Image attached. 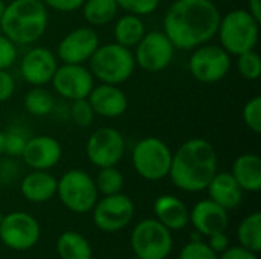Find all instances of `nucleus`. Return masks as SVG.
<instances>
[{
	"label": "nucleus",
	"mask_w": 261,
	"mask_h": 259,
	"mask_svg": "<svg viewBox=\"0 0 261 259\" xmlns=\"http://www.w3.org/2000/svg\"><path fill=\"white\" fill-rule=\"evenodd\" d=\"M136 69L133 52L118 43L99 44L89 60V70L102 84L119 85L132 78Z\"/></svg>",
	"instance_id": "20e7f679"
},
{
	"label": "nucleus",
	"mask_w": 261,
	"mask_h": 259,
	"mask_svg": "<svg viewBox=\"0 0 261 259\" xmlns=\"http://www.w3.org/2000/svg\"><path fill=\"white\" fill-rule=\"evenodd\" d=\"M153 211L156 220L170 231H182L190 223V211L185 203L170 194L159 195L154 200Z\"/></svg>",
	"instance_id": "412c9836"
},
{
	"label": "nucleus",
	"mask_w": 261,
	"mask_h": 259,
	"mask_svg": "<svg viewBox=\"0 0 261 259\" xmlns=\"http://www.w3.org/2000/svg\"><path fill=\"white\" fill-rule=\"evenodd\" d=\"M81 9L90 26H106L118 17L119 6L116 0H84Z\"/></svg>",
	"instance_id": "a878e982"
},
{
	"label": "nucleus",
	"mask_w": 261,
	"mask_h": 259,
	"mask_svg": "<svg viewBox=\"0 0 261 259\" xmlns=\"http://www.w3.org/2000/svg\"><path fill=\"white\" fill-rule=\"evenodd\" d=\"M23 105L29 114L37 116V118H43V116H47L54 111L55 99H54V95L47 89H44L43 85H38V87L31 89L24 95Z\"/></svg>",
	"instance_id": "bb28decb"
},
{
	"label": "nucleus",
	"mask_w": 261,
	"mask_h": 259,
	"mask_svg": "<svg viewBox=\"0 0 261 259\" xmlns=\"http://www.w3.org/2000/svg\"><path fill=\"white\" fill-rule=\"evenodd\" d=\"M99 46V35L92 26H80L66 34L58 46L57 56L66 64H84Z\"/></svg>",
	"instance_id": "2eb2a0df"
},
{
	"label": "nucleus",
	"mask_w": 261,
	"mask_h": 259,
	"mask_svg": "<svg viewBox=\"0 0 261 259\" xmlns=\"http://www.w3.org/2000/svg\"><path fill=\"white\" fill-rule=\"evenodd\" d=\"M176 53V47L164 31L145 32L141 41L135 46V63L145 72H161L167 69Z\"/></svg>",
	"instance_id": "9b49d317"
},
{
	"label": "nucleus",
	"mask_w": 261,
	"mask_h": 259,
	"mask_svg": "<svg viewBox=\"0 0 261 259\" xmlns=\"http://www.w3.org/2000/svg\"><path fill=\"white\" fill-rule=\"evenodd\" d=\"M47 8L41 0H12L0 17V29L15 44L38 41L47 27Z\"/></svg>",
	"instance_id": "7ed1b4c3"
},
{
	"label": "nucleus",
	"mask_w": 261,
	"mask_h": 259,
	"mask_svg": "<svg viewBox=\"0 0 261 259\" xmlns=\"http://www.w3.org/2000/svg\"><path fill=\"white\" fill-rule=\"evenodd\" d=\"M173 151L159 137L141 139L132 151V165L139 177L148 182H159L168 177Z\"/></svg>",
	"instance_id": "423d86ee"
},
{
	"label": "nucleus",
	"mask_w": 261,
	"mask_h": 259,
	"mask_svg": "<svg viewBox=\"0 0 261 259\" xmlns=\"http://www.w3.org/2000/svg\"><path fill=\"white\" fill-rule=\"evenodd\" d=\"M248 11L254 18L261 21V0H248Z\"/></svg>",
	"instance_id": "a19ab883"
},
{
	"label": "nucleus",
	"mask_w": 261,
	"mask_h": 259,
	"mask_svg": "<svg viewBox=\"0 0 261 259\" xmlns=\"http://www.w3.org/2000/svg\"><path fill=\"white\" fill-rule=\"evenodd\" d=\"M17 60V44L0 34V70H8Z\"/></svg>",
	"instance_id": "c9c22d12"
},
{
	"label": "nucleus",
	"mask_w": 261,
	"mask_h": 259,
	"mask_svg": "<svg viewBox=\"0 0 261 259\" xmlns=\"http://www.w3.org/2000/svg\"><path fill=\"white\" fill-rule=\"evenodd\" d=\"M118 6L128 14H135L139 17H145L153 14L158 8L161 0H116Z\"/></svg>",
	"instance_id": "f704fd0d"
},
{
	"label": "nucleus",
	"mask_w": 261,
	"mask_h": 259,
	"mask_svg": "<svg viewBox=\"0 0 261 259\" xmlns=\"http://www.w3.org/2000/svg\"><path fill=\"white\" fill-rule=\"evenodd\" d=\"M179 259H219V255L213 252L206 243L197 240V241H190L182 247Z\"/></svg>",
	"instance_id": "473e14b6"
},
{
	"label": "nucleus",
	"mask_w": 261,
	"mask_h": 259,
	"mask_svg": "<svg viewBox=\"0 0 261 259\" xmlns=\"http://www.w3.org/2000/svg\"><path fill=\"white\" fill-rule=\"evenodd\" d=\"M41 235L38 221L28 212H9L0 223V241L11 250L24 252L32 249Z\"/></svg>",
	"instance_id": "9d476101"
},
{
	"label": "nucleus",
	"mask_w": 261,
	"mask_h": 259,
	"mask_svg": "<svg viewBox=\"0 0 261 259\" xmlns=\"http://www.w3.org/2000/svg\"><path fill=\"white\" fill-rule=\"evenodd\" d=\"M220 46L229 55L254 50L260 38V21L248 9H232L220 17L217 34Z\"/></svg>",
	"instance_id": "39448f33"
},
{
	"label": "nucleus",
	"mask_w": 261,
	"mask_h": 259,
	"mask_svg": "<svg viewBox=\"0 0 261 259\" xmlns=\"http://www.w3.org/2000/svg\"><path fill=\"white\" fill-rule=\"evenodd\" d=\"M219 168L214 145L200 137L188 139L173 153L168 177L185 192L205 191Z\"/></svg>",
	"instance_id": "f03ea898"
},
{
	"label": "nucleus",
	"mask_w": 261,
	"mask_h": 259,
	"mask_svg": "<svg viewBox=\"0 0 261 259\" xmlns=\"http://www.w3.org/2000/svg\"><path fill=\"white\" fill-rule=\"evenodd\" d=\"M206 2H211V3H217V2H220V0H206Z\"/></svg>",
	"instance_id": "a18cd8bd"
},
{
	"label": "nucleus",
	"mask_w": 261,
	"mask_h": 259,
	"mask_svg": "<svg viewBox=\"0 0 261 259\" xmlns=\"http://www.w3.org/2000/svg\"><path fill=\"white\" fill-rule=\"evenodd\" d=\"M240 246L258 253L261 250V214L254 212L242 220L237 229Z\"/></svg>",
	"instance_id": "cd10ccee"
},
{
	"label": "nucleus",
	"mask_w": 261,
	"mask_h": 259,
	"mask_svg": "<svg viewBox=\"0 0 261 259\" xmlns=\"http://www.w3.org/2000/svg\"><path fill=\"white\" fill-rule=\"evenodd\" d=\"M220 11L206 0H174L164 15V32L177 50H193L216 37Z\"/></svg>",
	"instance_id": "f257e3e1"
},
{
	"label": "nucleus",
	"mask_w": 261,
	"mask_h": 259,
	"mask_svg": "<svg viewBox=\"0 0 261 259\" xmlns=\"http://www.w3.org/2000/svg\"><path fill=\"white\" fill-rule=\"evenodd\" d=\"M113 35L115 43L125 46L128 49L135 47L145 35V24L142 21V17L128 12L118 17L113 26Z\"/></svg>",
	"instance_id": "b1692460"
},
{
	"label": "nucleus",
	"mask_w": 261,
	"mask_h": 259,
	"mask_svg": "<svg viewBox=\"0 0 261 259\" xmlns=\"http://www.w3.org/2000/svg\"><path fill=\"white\" fill-rule=\"evenodd\" d=\"M132 250L139 259H167L173 249L171 231L156 218L139 221L130 237Z\"/></svg>",
	"instance_id": "6e6552de"
},
{
	"label": "nucleus",
	"mask_w": 261,
	"mask_h": 259,
	"mask_svg": "<svg viewBox=\"0 0 261 259\" xmlns=\"http://www.w3.org/2000/svg\"><path fill=\"white\" fill-rule=\"evenodd\" d=\"M57 67L58 61L55 53L50 49L40 46L24 53L20 63V73L28 84L38 87L50 82Z\"/></svg>",
	"instance_id": "dca6fc26"
},
{
	"label": "nucleus",
	"mask_w": 261,
	"mask_h": 259,
	"mask_svg": "<svg viewBox=\"0 0 261 259\" xmlns=\"http://www.w3.org/2000/svg\"><path fill=\"white\" fill-rule=\"evenodd\" d=\"M57 252L61 259H92L90 243L78 232H63L57 240Z\"/></svg>",
	"instance_id": "393cba45"
},
{
	"label": "nucleus",
	"mask_w": 261,
	"mask_h": 259,
	"mask_svg": "<svg viewBox=\"0 0 261 259\" xmlns=\"http://www.w3.org/2000/svg\"><path fill=\"white\" fill-rule=\"evenodd\" d=\"M92 212L93 223L99 231L115 234L130 224L135 215V205L128 195L118 192L113 195H102V198L95 203Z\"/></svg>",
	"instance_id": "ddd939ff"
},
{
	"label": "nucleus",
	"mask_w": 261,
	"mask_h": 259,
	"mask_svg": "<svg viewBox=\"0 0 261 259\" xmlns=\"http://www.w3.org/2000/svg\"><path fill=\"white\" fill-rule=\"evenodd\" d=\"M70 118H72L73 124L78 125V127H81V128L90 127V124L95 119V111H93V108H92V105H90V102H89L87 98L72 101V105H70Z\"/></svg>",
	"instance_id": "7c9ffc66"
},
{
	"label": "nucleus",
	"mask_w": 261,
	"mask_h": 259,
	"mask_svg": "<svg viewBox=\"0 0 261 259\" xmlns=\"http://www.w3.org/2000/svg\"><path fill=\"white\" fill-rule=\"evenodd\" d=\"M5 6H6V3H5L3 0H0V17H2V14H3V11H5Z\"/></svg>",
	"instance_id": "37998d69"
},
{
	"label": "nucleus",
	"mask_w": 261,
	"mask_h": 259,
	"mask_svg": "<svg viewBox=\"0 0 261 259\" xmlns=\"http://www.w3.org/2000/svg\"><path fill=\"white\" fill-rule=\"evenodd\" d=\"M208 238V246L211 247L213 252H216L217 255H220L222 252H225L228 247H229V238L225 232H219V234H214V235H210L206 237Z\"/></svg>",
	"instance_id": "ea45409f"
},
{
	"label": "nucleus",
	"mask_w": 261,
	"mask_h": 259,
	"mask_svg": "<svg viewBox=\"0 0 261 259\" xmlns=\"http://www.w3.org/2000/svg\"><path fill=\"white\" fill-rule=\"evenodd\" d=\"M15 90V81L8 70H0V102L8 101Z\"/></svg>",
	"instance_id": "4c0bfd02"
},
{
	"label": "nucleus",
	"mask_w": 261,
	"mask_h": 259,
	"mask_svg": "<svg viewBox=\"0 0 261 259\" xmlns=\"http://www.w3.org/2000/svg\"><path fill=\"white\" fill-rule=\"evenodd\" d=\"M190 73L203 84L222 81L231 69V55L220 44H202L193 49L188 61Z\"/></svg>",
	"instance_id": "1a4fd4ad"
},
{
	"label": "nucleus",
	"mask_w": 261,
	"mask_h": 259,
	"mask_svg": "<svg viewBox=\"0 0 261 259\" xmlns=\"http://www.w3.org/2000/svg\"><path fill=\"white\" fill-rule=\"evenodd\" d=\"M93 180H95L98 194H102V195L118 194L124 188V176L116 166L99 168L98 176Z\"/></svg>",
	"instance_id": "c85d7f7f"
},
{
	"label": "nucleus",
	"mask_w": 261,
	"mask_h": 259,
	"mask_svg": "<svg viewBox=\"0 0 261 259\" xmlns=\"http://www.w3.org/2000/svg\"><path fill=\"white\" fill-rule=\"evenodd\" d=\"M229 172L243 191L258 192L261 189V159L258 154L245 153L239 156Z\"/></svg>",
	"instance_id": "5701e85b"
},
{
	"label": "nucleus",
	"mask_w": 261,
	"mask_h": 259,
	"mask_svg": "<svg viewBox=\"0 0 261 259\" xmlns=\"http://www.w3.org/2000/svg\"><path fill=\"white\" fill-rule=\"evenodd\" d=\"M242 118L245 125L254 131L255 134H258L261 131V96H254L251 98L242 111Z\"/></svg>",
	"instance_id": "2f4dec72"
},
{
	"label": "nucleus",
	"mask_w": 261,
	"mask_h": 259,
	"mask_svg": "<svg viewBox=\"0 0 261 259\" xmlns=\"http://www.w3.org/2000/svg\"><path fill=\"white\" fill-rule=\"evenodd\" d=\"M29 137H26V134L18 130V128H12L9 131H5V151L3 154H8L11 157H21V153L26 147Z\"/></svg>",
	"instance_id": "72a5a7b5"
},
{
	"label": "nucleus",
	"mask_w": 261,
	"mask_h": 259,
	"mask_svg": "<svg viewBox=\"0 0 261 259\" xmlns=\"http://www.w3.org/2000/svg\"><path fill=\"white\" fill-rule=\"evenodd\" d=\"M128 259H139L138 256H132V258H128Z\"/></svg>",
	"instance_id": "49530a36"
},
{
	"label": "nucleus",
	"mask_w": 261,
	"mask_h": 259,
	"mask_svg": "<svg viewBox=\"0 0 261 259\" xmlns=\"http://www.w3.org/2000/svg\"><path fill=\"white\" fill-rule=\"evenodd\" d=\"M5 151V131H0V156Z\"/></svg>",
	"instance_id": "79ce46f5"
},
{
	"label": "nucleus",
	"mask_w": 261,
	"mask_h": 259,
	"mask_svg": "<svg viewBox=\"0 0 261 259\" xmlns=\"http://www.w3.org/2000/svg\"><path fill=\"white\" fill-rule=\"evenodd\" d=\"M46 8H50L58 12H75L81 9L84 0H41Z\"/></svg>",
	"instance_id": "e433bc0d"
},
{
	"label": "nucleus",
	"mask_w": 261,
	"mask_h": 259,
	"mask_svg": "<svg viewBox=\"0 0 261 259\" xmlns=\"http://www.w3.org/2000/svg\"><path fill=\"white\" fill-rule=\"evenodd\" d=\"M95 114L115 119L122 116L128 108V99L122 89L113 84H99L93 85L92 92L87 96Z\"/></svg>",
	"instance_id": "6ab92c4d"
},
{
	"label": "nucleus",
	"mask_w": 261,
	"mask_h": 259,
	"mask_svg": "<svg viewBox=\"0 0 261 259\" xmlns=\"http://www.w3.org/2000/svg\"><path fill=\"white\" fill-rule=\"evenodd\" d=\"M3 217H5V214H3V212L0 211V223H2V220H3Z\"/></svg>",
	"instance_id": "c03bdc74"
},
{
	"label": "nucleus",
	"mask_w": 261,
	"mask_h": 259,
	"mask_svg": "<svg viewBox=\"0 0 261 259\" xmlns=\"http://www.w3.org/2000/svg\"><path fill=\"white\" fill-rule=\"evenodd\" d=\"M219 259H258L257 253L243 247V246H236V247H228L225 252L219 255Z\"/></svg>",
	"instance_id": "58836bf2"
},
{
	"label": "nucleus",
	"mask_w": 261,
	"mask_h": 259,
	"mask_svg": "<svg viewBox=\"0 0 261 259\" xmlns=\"http://www.w3.org/2000/svg\"><path fill=\"white\" fill-rule=\"evenodd\" d=\"M57 195L63 206L75 214H87L98 202L95 180L84 169H69L57 182Z\"/></svg>",
	"instance_id": "0eeeda50"
},
{
	"label": "nucleus",
	"mask_w": 261,
	"mask_h": 259,
	"mask_svg": "<svg viewBox=\"0 0 261 259\" xmlns=\"http://www.w3.org/2000/svg\"><path fill=\"white\" fill-rule=\"evenodd\" d=\"M57 179L41 169H32L20 183L21 195L31 203H46L57 195Z\"/></svg>",
	"instance_id": "4be33fe9"
},
{
	"label": "nucleus",
	"mask_w": 261,
	"mask_h": 259,
	"mask_svg": "<svg viewBox=\"0 0 261 259\" xmlns=\"http://www.w3.org/2000/svg\"><path fill=\"white\" fill-rule=\"evenodd\" d=\"M93 76L84 64H66L57 67L50 82L54 90L67 101L84 99L93 89Z\"/></svg>",
	"instance_id": "4468645a"
},
{
	"label": "nucleus",
	"mask_w": 261,
	"mask_h": 259,
	"mask_svg": "<svg viewBox=\"0 0 261 259\" xmlns=\"http://www.w3.org/2000/svg\"><path fill=\"white\" fill-rule=\"evenodd\" d=\"M190 223L202 237H210L219 232H226L229 224L228 211L213 200H200L190 211Z\"/></svg>",
	"instance_id": "a211bd4d"
},
{
	"label": "nucleus",
	"mask_w": 261,
	"mask_h": 259,
	"mask_svg": "<svg viewBox=\"0 0 261 259\" xmlns=\"http://www.w3.org/2000/svg\"><path fill=\"white\" fill-rule=\"evenodd\" d=\"M63 148L61 143L52 136H34L29 137L21 153L23 162L32 169L49 171L57 166L61 160Z\"/></svg>",
	"instance_id": "f3484780"
},
{
	"label": "nucleus",
	"mask_w": 261,
	"mask_h": 259,
	"mask_svg": "<svg viewBox=\"0 0 261 259\" xmlns=\"http://www.w3.org/2000/svg\"><path fill=\"white\" fill-rule=\"evenodd\" d=\"M205 191H208L210 200L225 208L226 211L240 206L245 192L231 172H219V171L211 179Z\"/></svg>",
	"instance_id": "aec40b11"
},
{
	"label": "nucleus",
	"mask_w": 261,
	"mask_h": 259,
	"mask_svg": "<svg viewBox=\"0 0 261 259\" xmlns=\"http://www.w3.org/2000/svg\"><path fill=\"white\" fill-rule=\"evenodd\" d=\"M125 154V139L113 127L95 130L86 142V156L96 168L116 166Z\"/></svg>",
	"instance_id": "f8f14e48"
},
{
	"label": "nucleus",
	"mask_w": 261,
	"mask_h": 259,
	"mask_svg": "<svg viewBox=\"0 0 261 259\" xmlns=\"http://www.w3.org/2000/svg\"><path fill=\"white\" fill-rule=\"evenodd\" d=\"M237 69L246 81H255L261 75V58L255 50H248L237 55Z\"/></svg>",
	"instance_id": "c756f323"
}]
</instances>
